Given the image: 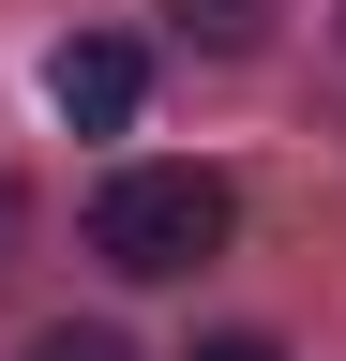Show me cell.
Returning <instances> with one entry per match:
<instances>
[{
	"label": "cell",
	"instance_id": "obj_1",
	"mask_svg": "<svg viewBox=\"0 0 346 361\" xmlns=\"http://www.w3.org/2000/svg\"><path fill=\"white\" fill-rule=\"evenodd\" d=\"M226 180L211 166H121L106 196H91V256L106 271H136V286H181V271H211L226 256Z\"/></svg>",
	"mask_w": 346,
	"mask_h": 361
},
{
	"label": "cell",
	"instance_id": "obj_2",
	"mask_svg": "<svg viewBox=\"0 0 346 361\" xmlns=\"http://www.w3.org/2000/svg\"><path fill=\"white\" fill-rule=\"evenodd\" d=\"M136 90H151V61H136L121 30H75L61 61H46V106H61L75 135H121V121H136Z\"/></svg>",
	"mask_w": 346,
	"mask_h": 361
},
{
	"label": "cell",
	"instance_id": "obj_3",
	"mask_svg": "<svg viewBox=\"0 0 346 361\" xmlns=\"http://www.w3.org/2000/svg\"><path fill=\"white\" fill-rule=\"evenodd\" d=\"M166 16H181L211 61H256V45H271V0H166Z\"/></svg>",
	"mask_w": 346,
	"mask_h": 361
},
{
	"label": "cell",
	"instance_id": "obj_4",
	"mask_svg": "<svg viewBox=\"0 0 346 361\" xmlns=\"http://www.w3.org/2000/svg\"><path fill=\"white\" fill-rule=\"evenodd\" d=\"M30 361H136V346H121L106 316H61V331H30Z\"/></svg>",
	"mask_w": 346,
	"mask_h": 361
},
{
	"label": "cell",
	"instance_id": "obj_5",
	"mask_svg": "<svg viewBox=\"0 0 346 361\" xmlns=\"http://www.w3.org/2000/svg\"><path fill=\"white\" fill-rule=\"evenodd\" d=\"M181 361H286L271 331H211V346H181Z\"/></svg>",
	"mask_w": 346,
	"mask_h": 361
}]
</instances>
